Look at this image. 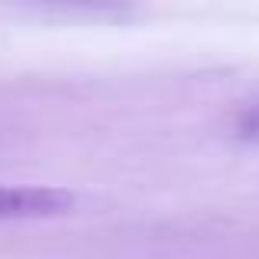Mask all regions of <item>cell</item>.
I'll use <instances>...</instances> for the list:
<instances>
[{
    "label": "cell",
    "instance_id": "7a4b0ae2",
    "mask_svg": "<svg viewBox=\"0 0 259 259\" xmlns=\"http://www.w3.org/2000/svg\"><path fill=\"white\" fill-rule=\"evenodd\" d=\"M240 135H243V138L259 141V105H253V108H249V112L240 118Z\"/></svg>",
    "mask_w": 259,
    "mask_h": 259
},
{
    "label": "cell",
    "instance_id": "6da1fadb",
    "mask_svg": "<svg viewBox=\"0 0 259 259\" xmlns=\"http://www.w3.org/2000/svg\"><path fill=\"white\" fill-rule=\"evenodd\" d=\"M76 207V194L50 184H0V220H53Z\"/></svg>",
    "mask_w": 259,
    "mask_h": 259
}]
</instances>
